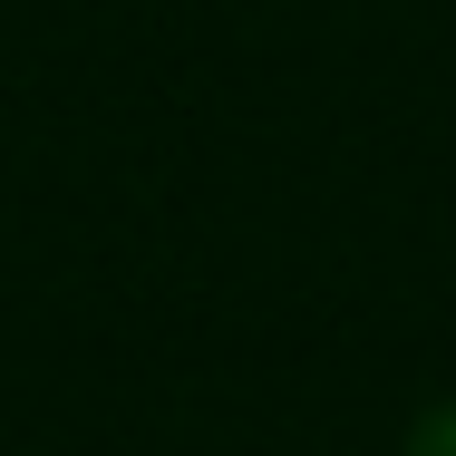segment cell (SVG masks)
<instances>
[{
  "label": "cell",
  "instance_id": "obj_1",
  "mask_svg": "<svg viewBox=\"0 0 456 456\" xmlns=\"http://www.w3.org/2000/svg\"><path fill=\"white\" fill-rule=\"evenodd\" d=\"M408 456H456V398L418 418V437H408Z\"/></svg>",
  "mask_w": 456,
  "mask_h": 456
}]
</instances>
